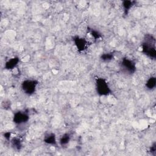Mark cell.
<instances>
[{
  "label": "cell",
  "instance_id": "cell-1",
  "mask_svg": "<svg viewBox=\"0 0 156 156\" xmlns=\"http://www.w3.org/2000/svg\"><path fill=\"white\" fill-rule=\"evenodd\" d=\"M155 39L151 35H146L144 42L142 45L143 52L151 58H155L156 56Z\"/></svg>",
  "mask_w": 156,
  "mask_h": 156
},
{
  "label": "cell",
  "instance_id": "cell-15",
  "mask_svg": "<svg viewBox=\"0 0 156 156\" xmlns=\"http://www.w3.org/2000/svg\"><path fill=\"white\" fill-rule=\"evenodd\" d=\"M156 150V148H155V146H153L151 147V152H155Z\"/></svg>",
  "mask_w": 156,
  "mask_h": 156
},
{
  "label": "cell",
  "instance_id": "cell-5",
  "mask_svg": "<svg viewBox=\"0 0 156 156\" xmlns=\"http://www.w3.org/2000/svg\"><path fill=\"white\" fill-rule=\"evenodd\" d=\"M121 65L127 72L131 73V74H132L136 70L135 63L132 60L127 58H124L122 60Z\"/></svg>",
  "mask_w": 156,
  "mask_h": 156
},
{
  "label": "cell",
  "instance_id": "cell-8",
  "mask_svg": "<svg viewBox=\"0 0 156 156\" xmlns=\"http://www.w3.org/2000/svg\"><path fill=\"white\" fill-rule=\"evenodd\" d=\"M44 142H45L47 144H52V145L56 144V135H55L54 134H49L45 138Z\"/></svg>",
  "mask_w": 156,
  "mask_h": 156
},
{
  "label": "cell",
  "instance_id": "cell-11",
  "mask_svg": "<svg viewBox=\"0 0 156 156\" xmlns=\"http://www.w3.org/2000/svg\"><path fill=\"white\" fill-rule=\"evenodd\" d=\"M70 139H71V137H70V134H65L61 137V139L60 140V145L62 146L67 145L69 143Z\"/></svg>",
  "mask_w": 156,
  "mask_h": 156
},
{
  "label": "cell",
  "instance_id": "cell-4",
  "mask_svg": "<svg viewBox=\"0 0 156 156\" xmlns=\"http://www.w3.org/2000/svg\"><path fill=\"white\" fill-rule=\"evenodd\" d=\"M29 120V116L24 112H18L14 116V122L17 124H22L27 123Z\"/></svg>",
  "mask_w": 156,
  "mask_h": 156
},
{
  "label": "cell",
  "instance_id": "cell-6",
  "mask_svg": "<svg viewBox=\"0 0 156 156\" xmlns=\"http://www.w3.org/2000/svg\"><path fill=\"white\" fill-rule=\"evenodd\" d=\"M75 43L79 51H84L87 47V42L84 39L76 37L75 39Z\"/></svg>",
  "mask_w": 156,
  "mask_h": 156
},
{
  "label": "cell",
  "instance_id": "cell-2",
  "mask_svg": "<svg viewBox=\"0 0 156 156\" xmlns=\"http://www.w3.org/2000/svg\"><path fill=\"white\" fill-rule=\"evenodd\" d=\"M96 88L97 93L100 96H107L111 92L106 79L102 78H98L96 81Z\"/></svg>",
  "mask_w": 156,
  "mask_h": 156
},
{
  "label": "cell",
  "instance_id": "cell-14",
  "mask_svg": "<svg viewBox=\"0 0 156 156\" xmlns=\"http://www.w3.org/2000/svg\"><path fill=\"white\" fill-rule=\"evenodd\" d=\"M91 35H92V36L95 39H99L100 37V35L96 31H93L91 32Z\"/></svg>",
  "mask_w": 156,
  "mask_h": 156
},
{
  "label": "cell",
  "instance_id": "cell-7",
  "mask_svg": "<svg viewBox=\"0 0 156 156\" xmlns=\"http://www.w3.org/2000/svg\"><path fill=\"white\" fill-rule=\"evenodd\" d=\"M18 62H19V59L18 58H14L9 60L6 63L5 68L7 70H12L18 65Z\"/></svg>",
  "mask_w": 156,
  "mask_h": 156
},
{
  "label": "cell",
  "instance_id": "cell-9",
  "mask_svg": "<svg viewBox=\"0 0 156 156\" xmlns=\"http://www.w3.org/2000/svg\"><path fill=\"white\" fill-rule=\"evenodd\" d=\"M11 143L12 144L13 146V147L17 150H20L22 146V142L20 140V139L18 138H14L12 140H11Z\"/></svg>",
  "mask_w": 156,
  "mask_h": 156
},
{
  "label": "cell",
  "instance_id": "cell-3",
  "mask_svg": "<svg viewBox=\"0 0 156 156\" xmlns=\"http://www.w3.org/2000/svg\"><path fill=\"white\" fill-rule=\"evenodd\" d=\"M37 84V81L35 80L27 79L22 82V88L26 94L31 95L35 91Z\"/></svg>",
  "mask_w": 156,
  "mask_h": 156
},
{
  "label": "cell",
  "instance_id": "cell-12",
  "mask_svg": "<svg viewBox=\"0 0 156 156\" xmlns=\"http://www.w3.org/2000/svg\"><path fill=\"white\" fill-rule=\"evenodd\" d=\"M135 2L134 1H124L123 3V8L124 9V11L126 12H127L130 10V9L134 5V3Z\"/></svg>",
  "mask_w": 156,
  "mask_h": 156
},
{
  "label": "cell",
  "instance_id": "cell-13",
  "mask_svg": "<svg viewBox=\"0 0 156 156\" xmlns=\"http://www.w3.org/2000/svg\"><path fill=\"white\" fill-rule=\"evenodd\" d=\"M113 58V54L112 53H106L102 55L101 59L104 61H109L111 60Z\"/></svg>",
  "mask_w": 156,
  "mask_h": 156
},
{
  "label": "cell",
  "instance_id": "cell-10",
  "mask_svg": "<svg viewBox=\"0 0 156 156\" xmlns=\"http://www.w3.org/2000/svg\"><path fill=\"white\" fill-rule=\"evenodd\" d=\"M156 85V79L155 77L150 78L146 84V86L148 89L152 90L155 88Z\"/></svg>",
  "mask_w": 156,
  "mask_h": 156
}]
</instances>
